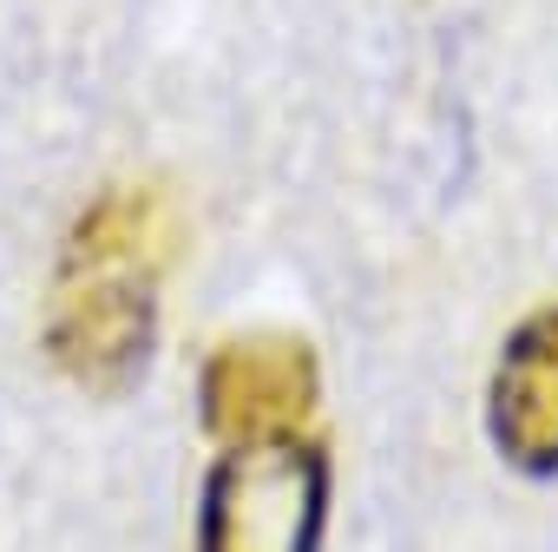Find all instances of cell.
<instances>
[{
    "label": "cell",
    "mask_w": 558,
    "mask_h": 552,
    "mask_svg": "<svg viewBox=\"0 0 558 552\" xmlns=\"http://www.w3.org/2000/svg\"><path fill=\"white\" fill-rule=\"evenodd\" d=\"M493 434L525 473L558 467V316L519 329L493 382Z\"/></svg>",
    "instance_id": "277c9868"
},
{
    "label": "cell",
    "mask_w": 558,
    "mask_h": 552,
    "mask_svg": "<svg viewBox=\"0 0 558 552\" xmlns=\"http://www.w3.org/2000/svg\"><path fill=\"white\" fill-rule=\"evenodd\" d=\"M158 211L145 191L99 197L60 256V290L47 323V356L80 388H132L151 356L158 323V276H151Z\"/></svg>",
    "instance_id": "6da1fadb"
},
{
    "label": "cell",
    "mask_w": 558,
    "mask_h": 552,
    "mask_svg": "<svg viewBox=\"0 0 558 552\" xmlns=\"http://www.w3.org/2000/svg\"><path fill=\"white\" fill-rule=\"evenodd\" d=\"M329 513V454L303 434L230 441L204 480V552H316Z\"/></svg>",
    "instance_id": "7a4b0ae2"
},
{
    "label": "cell",
    "mask_w": 558,
    "mask_h": 552,
    "mask_svg": "<svg viewBox=\"0 0 558 552\" xmlns=\"http://www.w3.org/2000/svg\"><path fill=\"white\" fill-rule=\"evenodd\" d=\"M316 401V362L296 336H236L204 362V421L223 441L290 434Z\"/></svg>",
    "instance_id": "3957f363"
}]
</instances>
